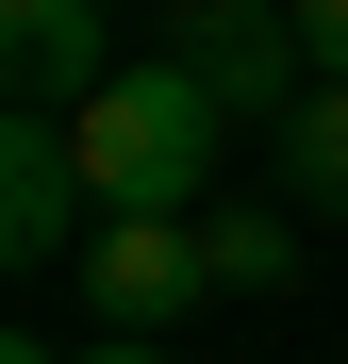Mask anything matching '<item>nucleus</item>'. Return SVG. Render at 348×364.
Masks as SVG:
<instances>
[{
    "instance_id": "39448f33",
    "label": "nucleus",
    "mask_w": 348,
    "mask_h": 364,
    "mask_svg": "<svg viewBox=\"0 0 348 364\" xmlns=\"http://www.w3.org/2000/svg\"><path fill=\"white\" fill-rule=\"evenodd\" d=\"M0 83L17 116H83L116 67H100V0H0Z\"/></svg>"
},
{
    "instance_id": "1a4fd4ad",
    "label": "nucleus",
    "mask_w": 348,
    "mask_h": 364,
    "mask_svg": "<svg viewBox=\"0 0 348 364\" xmlns=\"http://www.w3.org/2000/svg\"><path fill=\"white\" fill-rule=\"evenodd\" d=\"M67 364H183V348H149V331H100V348H67Z\"/></svg>"
},
{
    "instance_id": "f03ea898",
    "label": "nucleus",
    "mask_w": 348,
    "mask_h": 364,
    "mask_svg": "<svg viewBox=\"0 0 348 364\" xmlns=\"http://www.w3.org/2000/svg\"><path fill=\"white\" fill-rule=\"evenodd\" d=\"M83 298H100V331H183L199 298H216V249H199V215H100L83 232Z\"/></svg>"
},
{
    "instance_id": "7ed1b4c3",
    "label": "nucleus",
    "mask_w": 348,
    "mask_h": 364,
    "mask_svg": "<svg viewBox=\"0 0 348 364\" xmlns=\"http://www.w3.org/2000/svg\"><path fill=\"white\" fill-rule=\"evenodd\" d=\"M166 50L232 100V116H265V100H315V50H299V0H166Z\"/></svg>"
},
{
    "instance_id": "20e7f679",
    "label": "nucleus",
    "mask_w": 348,
    "mask_h": 364,
    "mask_svg": "<svg viewBox=\"0 0 348 364\" xmlns=\"http://www.w3.org/2000/svg\"><path fill=\"white\" fill-rule=\"evenodd\" d=\"M83 133L67 116H17V133H0V249L17 265H83Z\"/></svg>"
},
{
    "instance_id": "423d86ee",
    "label": "nucleus",
    "mask_w": 348,
    "mask_h": 364,
    "mask_svg": "<svg viewBox=\"0 0 348 364\" xmlns=\"http://www.w3.org/2000/svg\"><path fill=\"white\" fill-rule=\"evenodd\" d=\"M282 199H299V215H348V83L282 100Z\"/></svg>"
},
{
    "instance_id": "6e6552de",
    "label": "nucleus",
    "mask_w": 348,
    "mask_h": 364,
    "mask_svg": "<svg viewBox=\"0 0 348 364\" xmlns=\"http://www.w3.org/2000/svg\"><path fill=\"white\" fill-rule=\"evenodd\" d=\"M299 50H315V83H348V0H299Z\"/></svg>"
},
{
    "instance_id": "9d476101",
    "label": "nucleus",
    "mask_w": 348,
    "mask_h": 364,
    "mask_svg": "<svg viewBox=\"0 0 348 364\" xmlns=\"http://www.w3.org/2000/svg\"><path fill=\"white\" fill-rule=\"evenodd\" d=\"M0 364H67V348H33V331H17V348H0Z\"/></svg>"
},
{
    "instance_id": "f257e3e1",
    "label": "nucleus",
    "mask_w": 348,
    "mask_h": 364,
    "mask_svg": "<svg viewBox=\"0 0 348 364\" xmlns=\"http://www.w3.org/2000/svg\"><path fill=\"white\" fill-rule=\"evenodd\" d=\"M67 133H83L100 215H199V199H216V149H232V100L183 67V50H149V67H116Z\"/></svg>"
},
{
    "instance_id": "0eeeda50",
    "label": "nucleus",
    "mask_w": 348,
    "mask_h": 364,
    "mask_svg": "<svg viewBox=\"0 0 348 364\" xmlns=\"http://www.w3.org/2000/svg\"><path fill=\"white\" fill-rule=\"evenodd\" d=\"M199 249H216V298H265V282H299V232H282V215H199Z\"/></svg>"
}]
</instances>
